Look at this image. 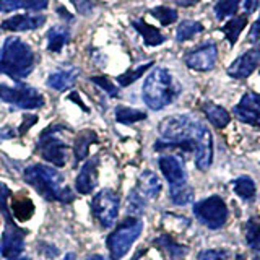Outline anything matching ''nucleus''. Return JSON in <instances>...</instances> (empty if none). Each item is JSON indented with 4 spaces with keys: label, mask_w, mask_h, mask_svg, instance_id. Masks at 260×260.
I'll return each instance as SVG.
<instances>
[{
    "label": "nucleus",
    "mask_w": 260,
    "mask_h": 260,
    "mask_svg": "<svg viewBox=\"0 0 260 260\" xmlns=\"http://www.w3.org/2000/svg\"><path fill=\"white\" fill-rule=\"evenodd\" d=\"M23 179L44 200L70 203L75 199L73 190L69 185H65L63 176L55 168L47 165H31L23 171Z\"/></svg>",
    "instance_id": "f257e3e1"
},
{
    "label": "nucleus",
    "mask_w": 260,
    "mask_h": 260,
    "mask_svg": "<svg viewBox=\"0 0 260 260\" xmlns=\"http://www.w3.org/2000/svg\"><path fill=\"white\" fill-rule=\"evenodd\" d=\"M35 69V52L20 38L5 39L0 52V73L10 77L16 83L26 78Z\"/></svg>",
    "instance_id": "f03ea898"
},
{
    "label": "nucleus",
    "mask_w": 260,
    "mask_h": 260,
    "mask_svg": "<svg viewBox=\"0 0 260 260\" xmlns=\"http://www.w3.org/2000/svg\"><path fill=\"white\" fill-rule=\"evenodd\" d=\"M143 101L153 111H161L173 103L179 94V86L168 69L156 67L143 83Z\"/></svg>",
    "instance_id": "7ed1b4c3"
},
{
    "label": "nucleus",
    "mask_w": 260,
    "mask_h": 260,
    "mask_svg": "<svg viewBox=\"0 0 260 260\" xmlns=\"http://www.w3.org/2000/svg\"><path fill=\"white\" fill-rule=\"evenodd\" d=\"M62 128L65 127L60 124H54L44 128L36 143V151L41 154V158L57 168H63L69 159V145L59 137Z\"/></svg>",
    "instance_id": "20e7f679"
},
{
    "label": "nucleus",
    "mask_w": 260,
    "mask_h": 260,
    "mask_svg": "<svg viewBox=\"0 0 260 260\" xmlns=\"http://www.w3.org/2000/svg\"><path fill=\"white\" fill-rule=\"evenodd\" d=\"M143 223L140 218L128 216L122 221L116 230H114L106 244H108L111 260H120L132 247V244L138 239L142 234Z\"/></svg>",
    "instance_id": "39448f33"
},
{
    "label": "nucleus",
    "mask_w": 260,
    "mask_h": 260,
    "mask_svg": "<svg viewBox=\"0 0 260 260\" xmlns=\"http://www.w3.org/2000/svg\"><path fill=\"white\" fill-rule=\"evenodd\" d=\"M0 100L20 109H39L44 106V98L36 88L26 83H16L8 86L0 83Z\"/></svg>",
    "instance_id": "423d86ee"
},
{
    "label": "nucleus",
    "mask_w": 260,
    "mask_h": 260,
    "mask_svg": "<svg viewBox=\"0 0 260 260\" xmlns=\"http://www.w3.org/2000/svg\"><path fill=\"white\" fill-rule=\"evenodd\" d=\"M193 215L208 230H219L226 224L228 207L221 197L211 195L193 205Z\"/></svg>",
    "instance_id": "0eeeda50"
},
{
    "label": "nucleus",
    "mask_w": 260,
    "mask_h": 260,
    "mask_svg": "<svg viewBox=\"0 0 260 260\" xmlns=\"http://www.w3.org/2000/svg\"><path fill=\"white\" fill-rule=\"evenodd\" d=\"M0 213L5 218V233L0 239V255L7 260H13L20 257V254L24 249V236L28 234L26 230H21L20 226H16L13 221L12 211L4 208Z\"/></svg>",
    "instance_id": "6e6552de"
},
{
    "label": "nucleus",
    "mask_w": 260,
    "mask_h": 260,
    "mask_svg": "<svg viewBox=\"0 0 260 260\" xmlns=\"http://www.w3.org/2000/svg\"><path fill=\"white\" fill-rule=\"evenodd\" d=\"M91 210L103 228L114 226L119 215V195L112 189L100 190L91 200Z\"/></svg>",
    "instance_id": "1a4fd4ad"
},
{
    "label": "nucleus",
    "mask_w": 260,
    "mask_h": 260,
    "mask_svg": "<svg viewBox=\"0 0 260 260\" xmlns=\"http://www.w3.org/2000/svg\"><path fill=\"white\" fill-rule=\"evenodd\" d=\"M218 59V47L215 43L202 44L200 47L193 49L185 55V65L197 72H208L215 67Z\"/></svg>",
    "instance_id": "9d476101"
},
{
    "label": "nucleus",
    "mask_w": 260,
    "mask_h": 260,
    "mask_svg": "<svg viewBox=\"0 0 260 260\" xmlns=\"http://www.w3.org/2000/svg\"><path fill=\"white\" fill-rule=\"evenodd\" d=\"M234 116L244 124L260 127V94L247 91L234 106Z\"/></svg>",
    "instance_id": "9b49d317"
},
{
    "label": "nucleus",
    "mask_w": 260,
    "mask_h": 260,
    "mask_svg": "<svg viewBox=\"0 0 260 260\" xmlns=\"http://www.w3.org/2000/svg\"><path fill=\"white\" fill-rule=\"evenodd\" d=\"M195 166L200 171H207L213 161V137L208 127L203 124L195 138Z\"/></svg>",
    "instance_id": "f8f14e48"
},
{
    "label": "nucleus",
    "mask_w": 260,
    "mask_h": 260,
    "mask_svg": "<svg viewBox=\"0 0 260 260\" xmlns=\"http://www.w3.org/2000/svg\"><path fill=\"white\" fill-rule=\"evenodd\" d=\"M260 65V49H250V51L239 55L230 67H228V75L236 80H242L250 77Z\"/></svg>",
    "instance_id": "ddd939ff"
},
{
    "label": "nucleus",
    "mask_w": 260,
    "mask_h": 260,
    "mask_svg": "<svg viewBox=\"0 0 260 260\" xmlns=\"http://www.w3.org/2000/svg\"><path fill=\"white\" fill-rule=\"evenodd\" d=\"M98 166H100V156H93L88 159L83 168L80 169V174L77 176L75 189L81 195L91 193L98 185Z\"/></svg>",
    "instance_id": "4468645a"
},
{
    "label": "nucleus",
    "mask_w": 260,
    "mask_h": 260,
    "mask_svg": "<svg viewBox=\"0 0 260 260\" xmlns=\"http://www.w3.org/2000/svg\"><path fill=\"white\" fill-rule=\"evenodd\" d=\"M158 165H159L162 176H165L166 181L169 182V189L171 187H179V185L187 184L185 169L182 166V162L176 156H162L159 158Z\"/></svg>",
    "instance_id": "2eb2a0df"
},
{
    "label": "nucleus",
    "mask_w": 260,
    "mask_h": 260,
    "mask_svg": "<svg viewBox=\"0 0 260 260\" xmlns=\"http://www.w3.org/2000/svg\"><path fill=\"white\" fill-rule=\"evenodd\" d=\"M46 23L44 15H28V13H18L13 15L10 18H7L2 23V29L8 31H29V29H38Z\"/></svg>",
    "instance_id": "dca6fc26"
},
{
    "label": "nucleus",
    "mask_w": 260,
    "mask_h": 260,
    "mask_svg": "<svg viewBox=\"0 0 260 260\" xmlns=\"http://www.w3.org/2000/svg\"><path fill=\"white\" fill-rule=\"evenodd\" d=\"M78 75H80V69L77 67L57 70L47 77V86L55 89V91H67L69 88L73 86Z\"/></svg>",
    "instance_id": "f3484780"
},
{
    "label": "nucleus",
    "mask_w": 260,
    "mask_h": 260,
    "mask_svg": "<svg viewBox=\"0 0 260 260\" xmlns=\"http://www.w3.org/2000/svg\"><path fill=\"white\" fill-rule=\"evenodd\" d=\"M91 143H100V138H98L94 130H81L77 134L75 140H73V154H75V161H73V168H75L80 161H83L88 156V150Z\"/></svg>",
    "instance_id": "a211bd4d"
},
{
    "label": "nucleus",
    "mask_w": 260,
    "mask_h": 260,
    "mask_svg": "<svg viewBox=\"0 0 260 260\" xmlns=\"http://www.w3.org/2000/svg\"><path fill=\"white\" fill-rule=\"evenodd\" d=\"M134 28L140 32V36L143 38V41H145V44L146 46H159V44H162L166 41V36L162 35V32L158 29V28H154V26H151V24H148L145 20H142V18H138V20H135L134 23Z\"/></svg>",
    "instance_id": "6ab92c4d"
},
{
    "label": "nucleus",
    "mask_w": 260,
    "mask_h": 260,
    "mask_svg": "<svg viewBox=\"0 0 260 260\" xmlns=\"http://www.w3.org/2000/svg\"><path fill=\"white\" fill-rule=\"evenodd\" d=\"M70 29L67 26H52L47 31V51L49 52H60L63 46L70 43Z\"/></svg>",
    "instance_id": "aec40b11"
},
{
    "label": "nucleus",
    "mask_w": 260,
    "mask_h": 260,
    "mask_svg": "<svg viewBox=\"0 0 260 260\" xmlns=\"http://www.w3.org/2000/svg\"><path fill=\"white\" fill-rule=\"evenodd\" d=\"M202 111L205 112L207 119L210 120L211 125H215L216 128H224L231 122V116L224 108L213 103H203Z\"/></svg>",
    "instance_id": "412c9836"
},
{
    "label": "nucleus",
    "mask_w": 260,
    "mask_h": 260,
    "mask_svg": "<svg viewBox=\"0 0 260 260\" xmlns=\"http://www.w3.org/2000/svg\"><path fill=\"white\" fill-rule=\"evenodd\" d=\"M137 187H138V190L148 199H156L161 192V182L153 171H143L140 177H138Z\"/></svg>",
    "instance_id": "4be33fe9"
},
{
    "label": "nucleus",
    "mask_w": 260,
    "mask_h": 260,
    "mask_svg": "<svg viewBox=\"0 0 260 260\" xmlns=\"http://www.w3.org/2000/svg\"><path fill=\"white\" fill-rule=\"evenodd\" d=\"M35 215V203L26 195H18L12 199V216H15L18 221H28Z\"/></svg>",
    "instance_id": "5701e85b"
},
{
    "label": "nucleus",
    "mask_w": 260,
    "mask_h": 260,
    "mask_svg": "<svg viewBox=\"0 0 260 260\" xmlns=\"http://www.w3.org/2000/svg\"><path fill=\"white\" fill-rule=\"evenodd\" d=\"M247 20H249V15L244 13V15H239V16H234V18H231L224 24V26H221V31L224 32V36H226L228 41H230L231 46H234L236 43H238V38L242 32V29L246 28Z\"/></svg>",
    "instance_id": "b1692460"
},
{
    "label": "nucleus",
    "mask_w": 260,
    "mask_h": 260,
    "mask_svg": "<svg viewBox=\"0 0 260 260\" xmlns=\"http://www.w3.org/2000/svg\"><path fill=\"white\" fill-rule=\"evenodd\" d=\"M246 244L254 254V260H260V221L255 218L246 223Z\"/></svg>",
    "instance_id": "393cba45"
},
{
    "label": "nucleus",
    "mask_w": 260,
    "mask_h": 260,
    "mask_svg": "<svg viewBox=\"0 0 260 260\" xmlns=\"http://www.w3.org/2000/svg\"><path fill=\"white\" fill-rule=\"evenodd\" d=\"M233 190L234 193L238 195V197H241L242 200H254L255 193H257V187H255V182L252 181V179L249 176H241L238 177L236 181H233Z\"/></svg>",
    "instance_id": "a878e982"
},
{
    "label": "nucleus",
    "mask_w": 260,
    "mask_h": 260,
    "mask_svg": "<svg viewBox=\"0 0 260 260\" xmlns=\"http://www.w3.org/2000/svg\"><path fill=\"white\" fill-rule=\"evenodd\" d=\"M114 114H116V120L119 124H125V125L135 124V122L146 119V112L134 109V108H127V106H117Z\"/></svg>",
    "instance_id": "bb28decb"
},
{
    "label": "nucleus",
    "mask_w": 260,
    "mask_h": 260,
    "mask_svg": "<svg viewBox=\"0 0 260 260\" xmlns=\"http://www.w3.org/2000/svg\"><path fill=\"white\" fill-rule=\"evenodd\" d=\"M203 31V24L200 21H193V20H184L176 29V39L179 43H184V41H189L195 35Z\"/></svg>",
    "instance_id": "cd10ccee"
},
{
    "label": "nucleus",
    "mask_w": 260,
    "mask_h": 260,
    "mask_svg": "<svg viewBox=\"0 0 260 260\" xmlns=\"http://www.w3.org/2000/svg\"><path fill=\"white\" fill-rule=\"evenodd\" d=\"M154 244L159 246L162 250H166L173 258H181L187 254V247L177 244L171 236H159L158 239H154Z\"/></svg>",
    "instance_id": "c85d7f7f"
},
{
    "label": "nucleus",
    "mask_w": 260,
    "mask_h": 260,
    "mask_svg": "<svg viewBox=\"0 0 260 260\" xmlns=\"http://www.w3.org/2000/svg\"><path fill=\"white\" fill-rule=\"evenodd\" d=\"M169 193H171V200H173V203L179 207H184L193 200V190H192V187L187 184L179 185V187H171Z\"/></svg>",
    "instance_id": "c756f323"
},
{
    "label": "nucleus",
    "mask_w": 260,
    "mask_h": 260,
    "mask_svg": "<svg viewBox=\"0 0 260 260\" xmlns=\"http://www.w3.org/2000/svg\"><path fill=\"white\" fill-rule=\"evenodd\" d=\"M239 4H241V0H218L213 8L216 20L221 21V20L228 18V16L236 15V12H238V8H239Z\"/></svg>",
    "instance_id": "7c9ffc66"
},
{
    "label": "nucleus",
    "mask_w": 260,
    "mask_h": 260,
    "mask_svg": "<svg viewBox=\"0 0 260 260\" xmlns=\"http://www.w3.org/2000/svg\"><path fill=\"white\" fill-rule=\"evenodd\" d=\"M153 67V62H146L143 65H138V67L132 69V70H127L125 73H122V75H119L116 80H117V83L120 86H128V85H132L134 81H137L138 78H140L143 73L151 69Z\"/></svg>",
    "instance_id": "2f4dec72"
},
{
    "label": "nucleus",
    "mask_w": 260,
    "mask_h": 260,
    "mask_svg": "<svg viewBox=\"0 0 260 260\" xmlns=\"http://www.w3.org/2000/svg\"><path fill=\"white\" fill-rule=\"evenodd\" d=\"M150 13L162 24V26H168V24H173L177 21V12L174 10V8H169L165 5L151 8Z\"/></svg>",
    "instance_id": "473e14b6"
},
{
    "label": "nucleus",
    "mask_w": 260,
    "mask_h": 260,
    "mask_svg": "<svg viewBox=\"0 0 260 260\" xmlns=\"http://www.w3.org/2000/svg\"><path fill=\"white\" fill-rule=\"evenodd\" d=\"M91 81L100 88H103L111 98H117L119 96V88L114 85L108 77H91Z\"/></svg>",
    "instance_id": "72a5a7b5"
},
{
    "label": "nucleus",
    "mask_w": 260,
    "mask_h": 260,
    "mask_svg": "<svg viewBox=\"0 0 260 260\" xmlns=\"http://www.w3.org/2000/svg\"><path fill=\"white\" fill-rule=\"evenodd\" d=\"M128 211L130 213H134V215H138V213H142L143 208H145V202L142 200L140 195L137 193V190H132L128 193Z\"/></svg>",
    "instance_id": "f704fd0d"
},
{
    "label": "nucleus",
    "mask_w": 260,
    "mask_h": 260,
    "mask_svg": "<svg viewBox=\"0 0 260 260\" xmlns=\"http://www.w3.org/2000/svg\"><path fill=\"white\" fill-rule=\"evenodd\" d=\"M70 2L73 4V7H75V10L80 13V15H91L94 7L98 4V0H70Z\"/></svg>",
    "instance_id": "c9c22d12"
},
{
    "label": "nucleus",
    "mask_w": 260,
    "mask_h": 260,
    "mask_svg": "<svg viewBox=\"0 0 260 260\" xmlns=\"http://www.w3.org/2000/svg\"><path fill=\"white\" fill-rule=\"evenodd\" d=\"M230 254L221 249H207L199 254V260H228Z\"/></svg>",
    "instance_id": "e433bc0d"
},
{
    "label": "nucleus",
    "mask_w": 260,
    "mask_h": 260,
    "mask_svg": "<svg viewBox=\"0 0 260 260\" xmlns=\"http://www.w3.org/2000/svg\"><path fill=\"white\" fill-rule=\"evenodd\" d=\"M49 0H23V8H28L32 12H41L47 8Z\"/></svg>",
    "instance_id": "4c0bfd02"
},
{
    "label": "nucleus",
    "mask_w": 260,
    "mask_h": 260,
    "mask_svg": "<svg viewBox=\"0 0 260 260\" xmlns=\"http://www.w3.org/2000/svg\"><path fill=\"white\" fill-rule=\"evenodd\" d=\"M249 43L250 44H257L260 49V16L257 18V21L252 24L250 32H249Z\"/></svg>",
    "instance_id": "58836bf2"
},
{
    "label": "nucleus",
    "mask_w": 260,
    "mask_h": 260,
    "mask_svg": "<svg viewBox=\"0 0 260 260\" xmlns=\"http://www.w3.org/2000/svg\"><path fill=\"white\" fill-rule=\"evenodd\" d=\"M39 250H41V254H43L44 257H47V258H55L57 255H59V250H57V247L52 246V244H47V242H41L39 244Z\"/></svg>",
    "instance_id": "ea45409f"
},
{
    "label": "nucleus",
    "mask_w": 260,
    "mask_h": 260,
    "mask_svg": "<svg viewBox=\"0 0 260 260\" xmlns=\"http://www.w3.org/2000/svg\"><path fill=\"white\" fill-rule=\"evenodd\" d=\"M23 7V0H0V12H13Z\"/></svg>",
    "instance_id": "a19ab883"
},
{
    "label": "nucleus",
    "mask_w": 260,
    "mask_h": 260,
    "mask_svg": "<svg viewBox=\"0 0 260 260\" xmlns=\"http://www.w3.org/2000/svg\"><path fill=\"white\" fill-rule=\"evenodd\" d=\"M10 195H12L10 189H8L4 182H0V211L8 207V199H10Z\"/></svg>",
    "instance_id": "79ce46f5"
},
{
    "label": "nucleus",
    "mask_w": 260,
    "mask_h": 260,
    "mask_svg": "<svg viewBox=\"0 0 260 260\" xmlns=\"http://www.w3.org/2000/svg\"><path fill=\"white\" fill-rule=\"evenodd\" d=\"M38 122V116H29V114H26V116H24V120H23V125H20V135H24L28 132V128L31 127V125H35Z\"/></svg>",
    "instance_id": "37998d69"
},
{
    "label": "nucleus",
    "mask_w": 260,
    "mask_h": 260,
    "mask_svg": "<svg viewBox=\"0 0 260 260\" xmlns=\"http://www.w3.org/2000/svg\"><path fill=\"white\" fill-rule=\"evenodd\" d=\"M57 13H59V16H62V18L69 20V21H73V15H69V12L65 10L63 7H57Z\"/></svg>",
    "instance_id": "c03bdc74"
},
{
    "label": "nucleus",
    "mask_w": 260,
    "mask_h": 260,
    "mask_svg": "<svg viewBox=\"0 0 260 260\" xmlns=\"http://www.w3.org/2000/svg\"><path fill=\"white\" fill-rule=\"evenodd\" d=\"M174 2L179 5V7H192L195 4H199L200 0H174Z\"/></svg>",
    "instance_id": "a18cd8bd"
},
{
    "label": "nucleus",
    "mask_w": 260,
    "mask_h": 260,
    "mask_svg": "<svg viewBox=\"0 0 260 260\" xmlns=\"http://www.w3.org/2000/svg\"><path fill=\"white\" fill-rule=\"evenodd\" d=\"M244 8H246V13H252V10L255 8V0H244Z\"/></svg>",
    "instance_id": "49530a36"
},
{
    "label": "nucleus",
    "mask_w": 260,
    "mask_h": 260,
    "mask_svg": "<svg viewBox=\"0 0 260 260\" xmlns=\"http://www.w3.org/2000/svg\"><path fill=\"white\" fill-rule=\"evenodd\" d=\"M69 98H70V100H72V101H75V103H78V106H80V108H81V109H83V111H86V112H88V108H86V106H85L83 103H81V100H80V98H78V93H72V94H70Z\"/></svg>",
    "instance_id": "de8ad7c7"
},
{
    "label": "nucleus",
    "mask_w": 260,
    "mask_h": 260,
    "mask_svg": "<svg viewBox=\"0 0 260 260\" xmlns=\"http://www.w3.org/2000/svg\"><path fill=\"white\" fill-rule=\"evenodd\" d=\"M86 260H108V258L103 257V255H98V254H94V255H89Z\"/></svg>",
    "instance_id": "09e8293b"
},
{
    "label": "nucleus",
    "mask_w": 260,
    "mask_h": 260,
    "mask_svg": "<svg viewBox=\"0 0 260 260\" xmlns=\"http://www.w3.org/2000/svg\"><path fill=\"white\" fill-rule=\"evenodd\" d=\"M63 260H77V255L73 254V252H69V254L63 257Z\"/></svg>",
    "instance_id": "8fccbe9b"
},
{
    "label": "nucleus",
    "mask_w": 260,
    "mask_h": 260,
    "mask_svg": "<svg viewBox=\"0 0 260 260\" xmlns=\"http://www.w3.org/2000/svg\"><path fill=\"white\" fill-rule=\"evenodd\" d=\"M13 260H29V258H26V257H16V258H13Z\"/></svg>",
    "instance_id": "3c124183"
},
{
    "label": "nucleus",
    "mask_w": 260,
    "mask_h": 260,
    "mask_svg": "<svg viewBox=\"0 0 260 260\" xmlns=\"http://www.w3.org/2000/svg\"><path fill=\"white\" fill-rule=\"evenodd\" d=\"M236 260H244V257L242 255H238V258H236Z\"/></svg>",
    "instance_id": "603ef678"
},
{
    "label": "nucleus",
    "mask_w": 260,
    "mask_h": 260,
    "mask_svg": "<svg viewBox=\"0 0 260 260\" xmlns=\"http://www.w3.org/2000/svg\"><path fill=\"white\" fill-rule=\"evenodd\" d=\"M258 4H260V0H258Z\"/></svg>",
    "instance_id": "864d4df0"
}]
</instances>
